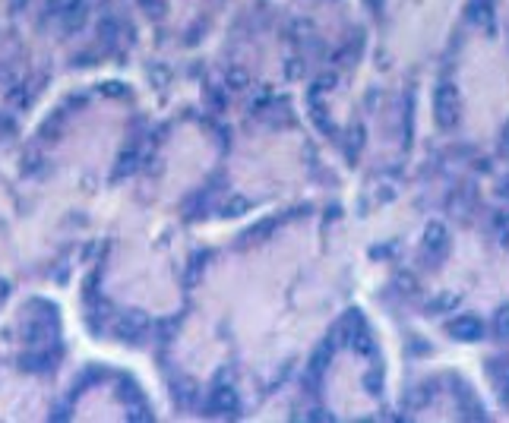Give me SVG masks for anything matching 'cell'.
<instances>
[{"instance_id":"obj_34","label":"cell","mask_w":509,"mask_h":423,"mask_svg":"<svg viewBox=\"0 0 509 423\" xmlns=\"http://www.w3.org/2000/svg\"><path fill=\"white\" fill-rule=\"evenodd\" d=\"M6 294H10V284H6V282H4V278H0V300H4Z\"/></svg>"},{"instance_id":"obj_19","label":"cell","mask_w":509,"mask_h":423,"mask_svg":"<svg viewBox=\"0 0 509 423\" xmlns=\"http://www.w3.org/2000/svg\"><path fill=\"white\" fill-rule=\"evenodd\" d=\"M332 88H336V76H332V73H329V76H320V79H316V86L310 88V98H320L323 92H332Z\"/></svg>"},{"instance_id":"obj_4","label":"cell","mask_w":509,"mask_h":423,"mask_svg":"<svg viewBox=\"0 0 509 423\" xmlns=\"http://www.w3.org/2000/svg\"><path fill=\"white\" fill-rule=\"evenodd\" d=\"M450 250V231L443 221H430L424 228V253L430 259H443Z\"/></svg>"},{"instance_id":"obj_1","label":"cell","mask_w":509,"mask_h":423,"mask_svg":"<svg viewBox=\"0 0 509 423\" xmlns=\"http://www.w3.org/2000/svg\"><path fill=\"white\" fill-rule=\"evenodd\" d=\"M433 117L443 129H452L459 124V88L452 83L437 86L433 92Z\"/></svg>"},{"instance_id":"obj_11","label":"cell","mask_w":509,"mask_h":423,"mask_svg":"<svg viewBox=\"0 0 509 423\" xmlns=\"http://www.w3.org/2000/svg\"><path fill=\"white\" fill-rule=\"evenodd\" d=\"M348 344H351V351H355V354H364V357H367V354H373V338H370V332L364 329V325L355 332V335H351Z\"/></svg>"},{"instance_id":"obj_24","label":"cell","mask_w":509,"mask_h":423,"mask_svg":"<svg viewBox=\"0 0 509 423\" xmlns=\"http://www.w3.org/2000/svg\"><path fill=\"white\" fill-rule=\"evenodd\" d=\"M101 92H105L108 98H120V95H127V86H124V83H118V79H111V83L101 86Z\"/></svg>"},{"instance_id":"obj_10","label":"cell","mask_w":509,"mask_h":423,"mask_svg":"<svg viewBox=\"0 0 509 423\" xmlns=\"http://www.w3.org/2000/svg\"><path fill=\"white\" fill-rule=\"evenodd\" d=\"M329 360H332V344H323L320 351H314V357H310L307 370H310V373H316V376H323L326 366H329Z\"/></svg>"},{"instance_id":"obj_6","label":"cell","mask_w":509,"mask_h":423,"mask_svg":"<svg viewBox=\"0 0 509 423\" xmlns=\"http://www.w3.org/2000/svg\"><path fill=\"white\" fill-rule=\"evenodd\" d=\"M459 303H462L459 291H440V294H433L427 300V313H433V316H440V313H456Z\"/></svg>"},{"instance_id":"obj_27","label":"cell","mask_w":509,"mask_h":423,"mask_svg":"<svg viewBox=\"0 0 509 423\" xmlns=\"http://www.w3.org/2000/svg\"><path fill=\"white\" fill-rule=\"evenodd\" d=\"M13 129H16V124H13V117H10V114H4V111H0V139H4V136H13Z\"/></svg>"},{"instance_id":"obj_26","label":"cell","mask_w":509,"mask_h":423,"mask_svg":"<svg viewBox=\"0 0 509 423\" xmlns=\"http://www.w3.org/2000/svg\"><path fill=\"white\" fill-rule=\"evenodd\" d=\"M285 73H288V79H297V76H304V60L291 57L288 64H285Z\"/></svg>"},{"instance_id":"obj_7","label":"cell","mask_w":509,"mask_h":423,"mask_svg":"<svg viewBox=\"0 0 509 423\" xmlns=\"http://www.w3.org/2000/svg\"><path fill=\"white\" fill-rule=\"evenodd\" d=\"M19 366H23L25 373H47V370H54V354L51 351H29L19 357Z\"/></svg>"},{"instance_id":"obj_30","label":"cell","mask_w":509,"mask_h":423,"mask_svg":"<svg viewBox=\"0 0 509 423\" xmlns=\"http://www.w3.org/2000/svg\"><path fill=\"white\" fill-rule=\"evenodd\" d=\"M500 398L509 405V366H506V373H503V382H500Z\"/></svg>"},{"instance_id":"obj_14","label":"cell","mask_w":509,"mask_h":423,"mask_svg":"<svg viewBox=\"0 0 509 423\" xmlns=\"http://www.w3.org/2000/svg\"><path fill=\"white\" fill-rule=\"evenodd\" d=\"M493 332L497 338H509V306H500L497 316H493Z\"/></svg>"},{"instance_id":"obj_5","label":"cell","mask_w":509,"mask_h":423,"mask_svg":"<svg viewBox=\"0 0 509 423\" xmlns=\"http://www.w3.org/2000/svg\"><path fill=\"white\" fill-rule=\"evenodd\" d=\"M450 335L456 341H465V344H471V341H481L484 338V323H481L478 316H471V313H465V316H456L450 323Z\"/></svg>"},{"instance_id":"obj_22","label":"cell","mask_w":509,"mask_h":423,"mask_svg":"<svg viewBox=\"0 0 509 423\" xmlns=\"http://www.w3.org/2000/svg\"><path fill=\"white\" fill-rule=\"evenodd\" d=\"M202 269H206V262H202V256H193V259H190V265H187V282L193 284L196 278L202 275Z\"/></svg>"},{"instance_id":"obj_12","label":"cell","mask_w":509,"mask_h":423,"mask_svg":"<svg viewBox=\"0 0 509 423\" xmlns=\"http://www.w3.org/2000/svg\"><path fill=\"white\" fill-rule=\"evenodd\" d=\"M137 168H139V152H137V149H127V152H120V161H118V177L133 174Z\"/></svg>"},{"instance_id":"obj_20","label":"cell","mask_w":509,"mask_h":423,"mask_svg":"<svg viewBox=\"0 0 509 423\" xmlns=\"http://www.w3.org/2000/svg\"><path fill=\"white\" fill-rule=\"evenodd\" d=\"M76 6H83V0H47V10L51 13H70Z\"/></svg>"},{"instance_id":"obj_32","label":"cell","mask_w":509,"mask_h":423,"mask_svg":"<svg viewBox=\"0 0 509 423\" xmlns=\"http://www.w3.org/2000/svg\"><path fill=\"white\" fill-rule=\"evenodd\" d=\"M500 146H503V152H509V120H506L503 133H500Z\"/></svg>"},{"instance_id":"obj_2","label":"cell","mask_w":509,"mask_h":423,"mask_svg":"<svg viewBox=\"0 0 509 423\" xmlns=\"http://www.w3.org/2000/svg\"><path fill=\"white\" fill-rule=\"evenodd\" d=\"M206 405H209V411H215V414H237L241 401H237V392L231 382H219V386L209 388Z\"/></svg>"},{"instance_id":"obj_16","label":"cell","mask_w":509,"mask_h":423,"mask_svg":"<svg viewBox=\"0 0 509 423\" xmlns=\"http://www.w3.org/2000/svg\"><path fill=\"white\" fill-rule=\"evenodd\" d=\"M42 168H45V155H42V152L23 155V170H25V174H38Z\"/></svg>"},{"instance_id":"obj_3","label":"cell","mask_w":509,"mask_h":423,"mask_svg":"<svg viewBox=\"0 0 509 423\" xmlns=\"http://www.w3.org/2000/svg\"><path fill=\"white\" fill-rule=\"evenodd\" d=\"M146 316H142V310H130V313H120V319L114 323V335L120 341H130V344H137L142 341V332H146Z\"/></svg>"},{"instance_id":"obj_18","label":"cell","mask_w":509,"mask_h":423,"mask_svg":"<svg viewBox=\"0 0 509 423\" xmlns=\"http://www.w3.org/2000/svg\"><path fill=\"white\" fill-rule=\"evenodd\" d=\"M364 388H367L370 395H379V392H383V373H379V370H370L367 376H364Z\"/></svg>"},{"instance_id":"obj_31","label":"cell","mask_w":509,"mask_h":423,"mask_svg":"<svg viewBox=\"0 0 509 423\" xmlns=\"http://www.w3.org/2000/svg\"><path fill=\"white\" fill-rule=\"evenodd\" d=\"M307 420H332V414H326L323 407H314V411L307 414Z\"/></svg>"},{"instance_id":"obj_29","label":"cell","mask_w":509,"mask_h":423,"mask_svg":"<svg viewBox=\"0 0 509 423\" xmlns=\"http://www.w3.org/2000/svg\"><path fill=\"white\" fill-rule=\"evenodd\" d=\"M396 282L402 284V288H399V291H405V294H415V278H411V275H399Z\"/></svg>"},{"instance_id":"obj_23","label":"cell","mask_w":509,"mask_h":423,"mask_svg":"<svg viewBox=\"0 0 509 423\" xmlns=\"http://www.w3.org/2000/svg\"><path fill=\"white\" fill-rule=\"evenodd\" d=\"M174 395L181 398V405H190V401L196 398V388H193V382H181V388H174Z\"/></svg>"},{"instance_id":"obj_8","label":"cell","mask_w":509,"mask_h":423,"mask_svg":"<svg viewBox=\"0 0 509 423\" xmlns=\"http://www.w3.org/2000/svg\"><path fill=\"white\" fill-rule=\"evenodd\" d=\"M471 19L484 32H493V0H474L471 4Z\"/></svg>"},{"instance_id":"obj_25","label":"cell","mask_w":509,"mask_h":423,"mask_svg":"<svg viewBox=\"0 0 509 423\" xmlns=\"http://www.w3.org/2000/svg\"><path fill=\"white\" fill-rule=\"evenodd\" d=\"M127 420H152V414H149V407L146 405H133L130 411H127Z\"/></svg>"},{"instance_id":"obj_33","label":"cell","mask_w":509,"mask_h":423,"mask_svg":"<svg viewBox=\"0 0 509 423\" xmlns=\"http://www.w3.org/2000/svg\"><path fill=\"white\" fill-rule=\"evenodd\" d=\"M500 196H503V199H509V174L503 177V183H500Z\"/></svg>"},{"instance_id":"obj_9","label":"cell","mask_w":509,"mask_h":423,"mask_svg":"<svg viewBox=\"0 0 509 423\" xmlns=\"http://www.w3.org/2000/svg\"><path fill=\"white\" fill-rule=\"evenodd\" d=\"M430 398H433V386H415L408 392V398H405V405H408L411 411H418V407L430 405Z\"/></svg>"},{"instance_id":"obj_28","label":"cell","mask_w":509,"mask_h":423,"mask_svg":"<svg viewBox=\"0 0 509 423\" xmlns=\"http://www.w3.org/2000/svg\"><path fill=\"white\" fill-rule=\"evenodd\" d=\"M142 6H146L149 13H155V16H161V13H165V0H139Z\"/></svg>"},{"instance_id":"obj_21","label":"cell","mask_w":509,"mask_h":423,"mask_svg":"<svg viewBox=\"0 0 509 423\" xmlns=\"http://www.w3.org/2000/svg\"><path fill=\"white\" fill-rule=\"evenodd\" d=\"M497 237H500V243H509V212H500L497 215Z\"/></svg>"},{"instance_id":"obj_13","label":"cell","mask_w":509,"mask_h":423,"mask_svg":"<svg viewBox=\"0 0 509 423\" xmlns=\"http://www.w3.org/2000/svg\"><path fill=\"white\" fill-rule=\"evenodd\" d=\"M247 209H250V202L244 199V196H231V199H225V206H222V215L237 218V215H244Z\"/></svg>"},{"instance_id":"obj_17","label":"cell","mask_w":509,"mask_h":423,"mask_svg":"<svg viewBox=\"0 0 509 423\" xmlns=\"http://www.w3.org/2000/svg\"><path fill=\"white\" fill-rule=\"evenodd\" d=\"M225 83H228V88H237V92H241V88H247V86H250V76H247L244 70H228Z\"/></svg>"},{"instance_id":"obj_15","label":"cell","mask_w":509,"mask_h":423,"mask_svg":"<svg viewBox=\"0 0 509 423\" xmlns=\"http://www.w3.org/2000/svg\"><path fill=\"white\" fill-rule=\"evenodd\" d=\"M118 32H120V23H118V19L105 16V19L98 23V35L105 38V42H114V38H118Z\"/></svg>"}]
</instances>
